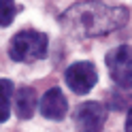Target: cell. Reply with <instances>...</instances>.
Listing matches in <instances>:
<instances>
[{
  "label": "cell",
  "mask_w": 132,
  "mask_h": 132,
  "mask_svg": "<svg viewBox=\"0 0 132 132\" xmlns=\"http://www.w3.org/2000/svg\"><path fill=\"white\" fill-rule=\"evenodd\" d=\"M11 102H13V81L0 79V123L9 119Z\"/></svg>",
  "instance_id": "cell-8"
},
{
  "label": "cell",
  "mask_w": 132,
  "mask_h": 132,
  "mask_svg": "<svg viewBox=\"0 0 132 132\" xmlns=\"http://www.w3.org/2000/svg\"><path fill=\"white\" fill-rule=\"evenodd\" d=\"M126 130L132 132V109L128 111V117H126Z\"/></svg>",
  "instance_id": "cell-10"
},
{
  "label": "cell",
  "mask_w": 132,
  "mask_h": 132,
  "mask_svg": "<svg viewBox=\"0 0 132 132\" xmlns=\"http://www.w3.org/2000/svg\"><path fill=\"white\" fill-rule=\"evenodd\" d=\"M60 21L72 36H81V38L102 36V34H109V32H115L121 26H126L128 9L87 0V2L70 6L62 15Z\"/></svg>",
  "instance_id": "cell-1"
},
{
  "label": "cell",
  "mask_w": 132,
  "mask_h": 132,
  "mask_svg": "<svg viewBox=\"0 0 132 132\" xmlns=\"http://www.w3.org/2000/svg\"><path fill=\"white\" fill-rule=\"evenodd\" d=\"M38 96L32 87H19L15 94V113L19 119H30L36 111Z\"/></svg>",
  "instance_id": "cell-7"
},
{
  "label": "cell",
  "mask_w": 132,
  "mask_h": 132,
  "mask_svg": "<svg viewBox=\"0 0 132 132\" xmlns=\"http://www.w3.org/2000/svg\"><path fill=\"white\" fill-rule=\"evenodd\" d=\"M64 81L75 94L83 96L96 85L98 81V70L92 62H75L70 64L64 72Z\"/></svg>",
  "instance_id": "cell-4"
},
{
  "label": "cell",
  "mask_w": 132,
  "mask_h": 132,
  "mask_svg": "<svg viewBox=\"0 0 132 132\" xmlns=\"http://www.w3.org/2000/svg\"><path fill=\"white\" fill-rule=\"evenodd\" d=\"M106 68H109L111 79L123 89L132 87V47L128 45H119L111 49L104 57Z\"/></svg>",
  "instance_id": "cell-3"
},
{
  "label": "cell",
  "mask_w": 132,
  "mask_h": 132,
  "mask_svg": "<svg viewBox=\"0 0 132 132\" xmlns=\"http://www.w3.org/2000/svg\"><path fill=\"white\" fill-rule=\"evenodd\" d=\"M49 38L36 30H21L9 43V55L15 62H36L47 55Z\"/></svg>",
  "instance_id": "cell-2"
},
{
  "label": "cell",
  "mask_w": 132,
  "mask_h": 132,
  "mask_svg": "<svg viewBox=\"0 0 132 132\" xmlns=\"http://www.w3.org/2000/svg\"><path fill=\"white\" fill-rule=\"evenodd\" d=\"M106 106L102 102H83L75 111V126L83 132H98L104 128Z\"/></svg>",
  "instance_id": "cell-5"
},
{
  "label": "cell",
  "mask_w": 132,
  "mask_h": 132,
  "mask_svg": "<svg viewBox=\"0 0 132 132\" xmlns=\"http://www.w3.org/2000/svg\"><path fill=\"white\" fill-rule=\"evenodd\" d=\"M15 15H17L15 0H0V26H11Z\"/></svg>",
  "instance_id": "cell-9"
},
{
  "label": "cell",
  "mask_w": 132,
  "mask_h": 132,
  "mask_svg": "<svg viewBox=\"0 0 132 132\" xmlns=\"http://www.w3.org/2000/svg\"><path fill=\"white\" fill-rule=\"evenodd\" d=\"M38 111L43 117L47 119H53V121H60L66 117V111H68V102H66V96L62 94L60 87H51L43 94V98L38 100Z\"/></svg>",
  "instance_id": "cell-6"
}]
</instances>
